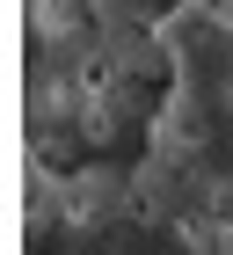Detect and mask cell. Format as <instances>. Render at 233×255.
Returning <instances> with one entry per match:
<instances>
[{
    "instance_id": "6da1fadb",
    "label": "cell",
    "mask_w": 233,
    "mask_h": 255,
    "mask_svg": "<svg viewBox=\"0 0 233 255\" xmlns=\"http://www.w3.org/2000/svg\"><path fill=\"white\" fill-rule=\"evenodd\" d=\"M153 44L168 59V95L138 190L175 219H233V7L182 0L153 22Z\"/></svg>"
}]
</instances>
